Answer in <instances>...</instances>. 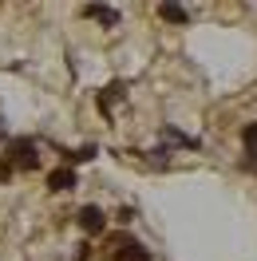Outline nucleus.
I'll list each match as a JSON object with an SVG mask.
<instances>
[{
	"instance_id": "2",
	"label": "nucleus",
	"mask_w": 257,
	"mask_h": 261,
	"mask_svg": "<svg viewBox=\"0 0 257 261\" xmlns=\"http://www.w3.org/2000/svg\"><path fill=\"white\" fill-rule=\"evenodd\" d=\"M111 245H115V253H111L115 261H150V253L143 249V242H135V238H127V233H119Z\"/></svg>"
},
{
	"instance_id": "8",
	"label": "nucleus",
	"mask_w": 257,
	"mask_h": 261,
	"mask_svg": "<svg viewBox=\"0 0 257 261\" xmlns=\"http://www.w3.org/2000/svg\"><path fill=\"white\" fill-rule=\"evenodd\" d=\"M64 159H67V163H91V159H95V147L87 143V147H80V150H67Z\"/></svg>"
},
{
	"instance_id": "7",
	"label": "nucleus",
	"mask_w": 257,
	"mask_h": 261,
	"mask_svg": "<svg viewBox=\"0 0 257 261\" xmlns=\"http://www.w3.org/2000/svg\"><path fill=\"white\" fill-rule=\"evenodd\" d=\"M159 16L170 20V24H186V20H190V12H186V8H178V4H159Z\"/></svg>"
},
{
	"instance_id": "11",
	"label": "nucleus",
	"mask_w": 257,
	"mask_h": 261,
	"mask_svg": "<svg viewBox=\"0 0 257 261\" xmlns=\"http://www.w3.org/2000/svg\"><path fill=\"white\" fill-rule=\"evenodd\" d=\"M8 178H12V166H8L4 159H0V182H8Z\"/></svg>"
},
{
	"instance_id": "5",
	"label": "nucleus",
	"mask_w": 257,
	"mask_h": 261,
	"mask_svg": "<svg viewBox=\"0 0 257 261\" xmlns=\"http://www.w3.org/2000/svg\"><path fill=\"white\" fill-rule=\"evenodd\" d=\"M83 16H87V20H103L107 28L119 24V12H115V8H103V4H87V8H83Z\"/></svg>"
},
{
	"instance_id": "9",
	"label": "nucleus",
	"mask_w": 257,
	"mask_h": 261,
	"mask_svg": "<svg viewBox=\"0 0 257 261\" xmlns=\"http://www.w3.org/2000/svg\"><path fill=\"white\" fill-rule=\"evenodd\" d=\"M241 139H245V147H249V150H257V123H249V127L241 130Z\"/></svg>"
},
{
	"instance_id": "10",
	"label": "nucleus",
	"mask_w": 257,
	"mask_h": 261,
	"mask_svg": "<svg viewBox=\"0 0 257 261\" xmlns=\"http://www.w3.org/2000/svg\"><path fill=\"white\" fill-rule=\"evenodd\" d=\"M241 166H245V170H253V174H257V150H245V159H241Z\"/></svg>"
},
{
	"instance_id": "4",
	"label": "nucleus",
	"mask_w": 257,
	"mask_h": 261,
	"mask_svg": "<svg viewBox=\"0 0 257 261\" xmlns=\"http://www.w3.org/2000/svg\"><path fill=\"white\" fill-rule=\"evenodd\" d=\"M71 186H80V178H75L71 166H56V170H48V190H71Z\"/></svg>"
},
{
	"instance_id": "6",
	"label": "nucleus",
	"mask_w": 257,
	"mask_h": 261,
	"mask_svg": "<svg viewBox=\"0 0 257 261\" xmlns=\"http://www.w3.org/2000/svg\"><path fill=\"white\" fill-rule=\"evenodd\" d=\"M115 99H123V83H111V87H107V91L99 95V111H103V115H111Z\"/></svg>"
},
{
	"instance_id": "3",
	"label": "nucleus",
	"mask_w": 257,
	"mask_h": 261,
	"mask_svg": "<svg viewBox=\"0 0 257 261\" xmlns=\"http://www.w3.org/2000/svg\"><path fill=\"white\" fill-rule=\"evenodd\" d=\"M75 222H80L83 233H103V229H107V218H103V210H99V206H80Z\"/></svg>"
},
{
	"instance_id": "1",
	"label": "nucleus",
	"mask_w": 257,
	"mask_h": 261,
	"mask_svg": "<svg viewBox=\"0 0 257 261\" xmlns=\"http://www.w3.org/2000/svg\"><path fill=\"white\" fill-rule=\"evenodd\" d=\"M8 166H12V170H36V166H40L32 139H12V143H8Z\"/></svg>"
}]
</instances>
